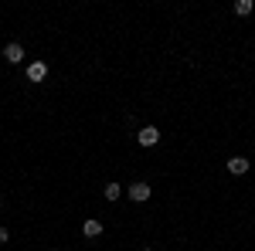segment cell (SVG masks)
I'll use <instances>...</instances> for the list:
<instances>
[{
  "mask_svg": "<svg viewBox=\"0 0 255 251\" xmlns=\"http://www.w3.org/2000/svg\"><path fill=\"white\" fill-rule=\"evenodd\" d=\"M136 143L143 146V150L157 146V143H160V129H157V126H143V129L136 133Z\"/></svg>",
  "mask_w": 255,
  "mask_h": 251,
  "instance_id": "obj_1",
  "label": "cell"
},
{
  "mask_svg": "<svg viewBox=\"0 0 255 251\" xmlns=\"http://www.w3.org/2000/svg\"><path fill=\"white\" fill-rule=\"evenodd\" d=\"M150 183H143V180H136V183H129V187H126V197H129V200H136V204H143V200H150Z\"/></svg>",
  "mask_w": 255,
  "mask_h": 251,
  "instance_id": "obj_2",
  "label": "cell"
},
{
  "mask_svg": "<svg viewBox=\"0 0 255 251\" xmlns=\"http://www.w3.org/2000/svg\"><path fill=\"white\" fill-rule=\"evenodd\" d=\"M3 58H7V65H20V61H24V44L7 41V44H3Z\"/></svg>",
  "mask_w": 255,
  "mask_h": 251,
  "instance_id": "obj_3",
  "label": "cell"
},
{
  "mask_svg": "<svg viewBox=\"0 0 255 251\" xmlns=\"http://www.w3.org/2000/svg\"><path fill=\"white\" fill-rule=\"evenodd\" d=\"M249 170H252V163H249L245 156H232V160H228V173L232 176H245Z\"/></svg>",
  "mask_w": 255,
  "mask_h": 251,
  "instance_id": "obj_4",
  "label": "cell"
},
{
  "mask_svg": "<svg viewBox=\"0 0 255 251\" xmlns=\"http://www.w3.org/2000/svg\"><path fill=\"white\" fill-rule=\"evenodd\" d=\"M48 78V61H31L27 65V82H44Z\"/></svg>",
  "mask_w": 255,
  "mask_h": 251,
  "instance_id": "obj_5",
  "label": "cell"
},
{
  "mask_svg": "<svg viewBox=\"0 0 255 251\" xmlns=\"http://www.w3.org/2000/svg\"><path fill=\"white\" fill-rule=\"evenodd\" d=\"M102 231H106V228H102V221H99V217H89V221L82 224V234H85L89 241H92V238H102Z\"/></svg>",
  "mask_w": 255,
  "mask_h": 251,
  "instance_id": "obj_6",
  "label": "cell"
},
{
  "mask_svg": "<svg viewBox=\"0 0 255 251\" xmlns=\"http://www.w3.org/2000/svg\"><path fill=\"white\" fill-rule=\"evenodd\" d=\"M123 193H126V190H123V187H119L116 180H113V183H106V187H102V197H106V200H109V204H116V200H119V197H123Z\"/></svg>",
  "mask_w": 255,
  "mask_h": 251,
  "instance_id": "obj_7",
  "label": "cell"
},
{
  "mask_svg": "<svg viewBox=\"0 0 255 251\" xmlns=\"http://www.w3.org/2000/svg\"><path fill=\"white\" fill-rule=\"evenodd\" d=\"M252 10H255L252 0H235V14H238V17H249Z\"/></svg>",
  "mask_w": 255,
  "mask_h": 251,
  "instance_id": "obj_8",
  "label": "cell"
},
{
  "mask_svg": "<svg viewBox=\"0 0 255 251\" xmlns=\"http://www.w3.org/2000/svg\"><path fill=\"white\" fill-rule=\"evenodd\" d=\"M0 241H10V231L7 228H0Z\"/></svg>",
  "mask_w": 255,
  "mask_h": 251,
  "instance_id": "obj_9",
  "label": "cell"
},
{
  "mask_svg": "<svg viewBox=\"0 0 255 251\" xmlns=\"http://www.w3.org/2000/svg\"><path fill=\"white\" fill-rule=\"evenodd\" d=\"M143 251H153V248H143Z\"/></svg>",
  "mask_w": 255,
  "mask_h": 251,
  "instance_id": "obj_10",
  "label": "cell"
},
{
  "mask_svg": "<svg viewBox=\"0 0 255 251\" xmlns=\"http://www.w3.org/2000/svg\"><path fill=\"white\" fill-rule=\"evenodd\" d=\"M51 251H58V248H51Z\"/></svg>",
  "mask_w": 255,
  "mask_h": 251,
  "instance_id": "obj_11",
  "label": "cell"
}]
</instances>
